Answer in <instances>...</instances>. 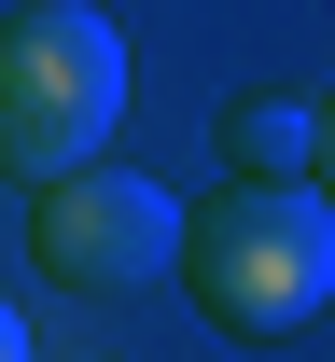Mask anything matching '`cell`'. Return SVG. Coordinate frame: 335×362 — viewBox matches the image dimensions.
Wrapping results in <instances>:
<instances>
[{"mask_svg":"<svg viewBox=\"0 0 335 362\" xmlns=\"http://www.w3.org/2000/svg\"><path fill=\"white\" fill-rule=\"evenodd\" d=\"M126 126V42L98 0H28L0 14V181L98 168Z\"/></svg>","mask_w":335,"mask_h":362,"instance_id":"2","label":"cell"},{"mask_svg":"<svg viewBox=\"0 0 335 362\" xmlns=\"http://www.w3.org/2000/svg\"><path fill=\"white\" fill-rule=\"evenodd\" d=\"M0 362H28V320H14V293H0Z\"/></svg>","mask_w":335,"mask_h":362,"instance_id":"5","label":"cell"},{"mask_svg":"<svg viewBox=\"0 0 335 362\" xmlns=\"http://www.w3.org/2000/svg\"><path fill=\"white\" fill-rule=\"evenodd\" d=\"M168 251H182V195L140 168H56L42 195H28V265L56 279V293H140V279H168Z\"/></svg>","mask_w":335,"mask_h":362,"instance_id":"3","label":"cell"},{"mask_svg":"<svg viewBox=\"0 0 335 362\" xmlns=\"http://www.w3.org/2000/svg\"><path fill=\"white\" fill-rule=\"evenodd\" d=\"M210 139L238 181H322V98H224Z\"/></svg>","mask_w":335,"mask_h":362,"instance_id":"4","label":"cell"},{"mask_svg":"<svg viewBox=\"0 0 335 362\" xmlns=\"http://www.w3.org/2000/svg\"><path fill=\"white\" fill-rule=\"evenodd\" d=\"M182 293L210 334H238V349H280V334H307L335 293V209L322 181H238V195H210V209H182Z\"/></svg>","mask_w":335,"mask_h":362,"instance_id":"1","label":"cell"}]
</instances>
